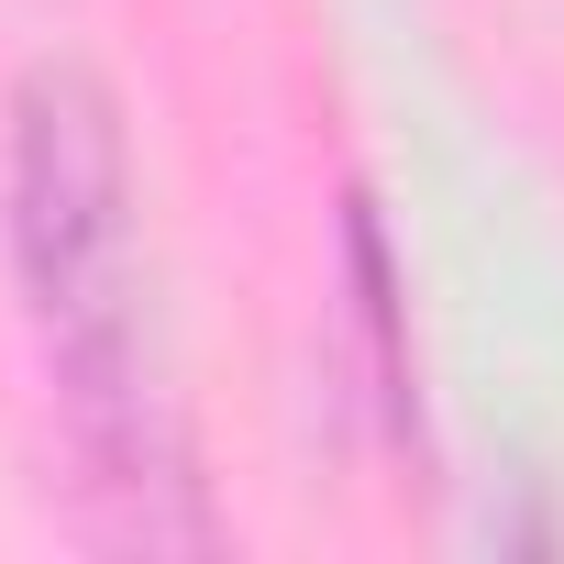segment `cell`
I'll return each mask as SVG.
<instances>
[{
	"instance_id": "obj_1",
	"label": "cell",
	"mask_w": 564,
	"mask_h": 564,
	"mask_svg": "<svg viewBox=\"0 0 564 564\" xmlns=\"http://www.w3.org/2000/svg\"><path fill=\"white\" fill-rule=\"evenodd\" d=\"M12 232H23V276L45 300V333L78 377V421L100 443V465L122 487H166L144 465H166L144 443V388H133V177H122V133L111 100L78 67H34L23 78V122H12Z\"/></svg>"
}]
</instances>
